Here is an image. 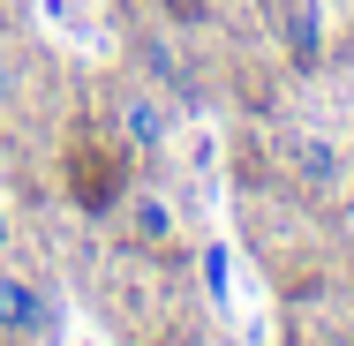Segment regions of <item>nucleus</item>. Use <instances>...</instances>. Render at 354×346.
Listing matches in <instances>:
<instances>
[{
    "label": "nucleus",
    "instance_id": "1",
    "mask_svg": "<svg viewBox=\"0 0 354 346\" xmlns=\"http://www.w3.org/2000/svg\"><path fill=\"white\" fill-rule=\"evenodd\" d=\"M61 331V309H53V294L38 286V278L23 271H0V339H53Z\"/></svg>",
    "mask_w": 354,
    "mask_h": 346
},
{
    "label": "nucleus",
    "instance_id": "2",
    "mask_svg": "<svg viewBox=\"0 0 354 346\" xmlns=\"http://www.w3.org/2000/svg\"><path fill=\"white\" fill-rule=\"evenodd\" d=\"M113 128L136 143V151H158V143L174 136V106H166L158 90H121V98H113Z\"/></svg>",
    "mask_w": 354,
    "mask_h": 346
},
{
    "label": "nucleus",
    "instance_id": "3",
    "mask_svg": "<svg viewBox=\"0 0 354 346\" xmlns=\"http://www.w3.org/2000/svg\"><path fill=\"white\" fill-rule=\"evenodd\" d=\"M286 166H294L301 189H339V166H347V158H339V143H332V136L294 128V136H286Z\"/></svg>",
    "mask_w": 354,
    "mask_h": 346
},
{
    "label": "nucleus",
    "instance_id": "4",
    "mask_svg": "<svg viewBox=\"0 0 354 346\" xmlns=\"http://www.w3.org/2000/svg\"><path fill=\"white\" fill-rule=\"evenodd\" d=\"M279 38H286V61L294 68H317L324 61V15H317V0H279Z\"/></svg>",
    "mask_w": 354,
    "mask_h": 346
},
{
    "label": "nucleus",
    "instance_id": "5",
    "mask_svg": "<svg viewBox=\"0 0 354 346\" xmlns=\"http://www.w3.org/2000/svg\"><path fill=\"white\" fill-rule=\"evenodd\" d=\"M129 233H136L143 249H166V241H174V204H166V196H151V189H143L136 204H129Z\"/></svg>",
    "mask_w": 354,
    "mask_h": 346
},
{
    "label": "nucleus",
    "instance_id": "6",
    "mask_svg": "<svg viewBox=\"0 0 354 346\" xmlns=\"http://www.w3.org/2000/svg\"><path fill=\"white\" fill-rule=\"evenodd\" d=\"M143 68L158 75V83H166V90H181V98H189V68H181V61H174V53H166V46H158V38H143Z\"/></svg>",
    "mask_w": 354,
    "mask_h": 346
},
{
    "label": "nucleus",
    "instance_id": "7",
    "mask_svg": "<svg viewBox=\"0 0 354 346\" xmlns=\"http://www.w3.org/2000/svg\"><path fill=\"white\" fill-rule=\"evenodd\" d=\"M204 286H212V301H226V249H204Z\"/></svg>",
    "mask_w": 354,
    "mask_h": 346
},
{
    "label": "nucleus",
    "instance_id": "8",
    "mask_svg": "<svg viewBox=\"0 0 354 346\" xmlns=\"http://www.w3.org/2000/svg\"><path fill=\"white\" fill-rule=\"evenodd\" d=\"M8 106H15V68L0 61V113H8Z\"/></svg>",
    "mask_w": 354,
    "mask_h": 346
},
{
    "label": "nucleus",
    "instance_id": "9",
    "mask_svg": "<svg viewBox=\"0 0 354 346\" xmlns=\"http://www.w3.org/2000/svg\"><path fill=\"white\" fill-rule=\"evenodd\" d=\"M0 249H8V218H0Z\"/></svg>",
    "mask_w": 354,
    "mask_h": 346
}]
</instances>
